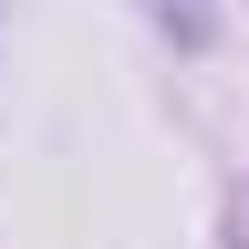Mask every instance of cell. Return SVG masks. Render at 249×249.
<instances>
[]
</instances>
